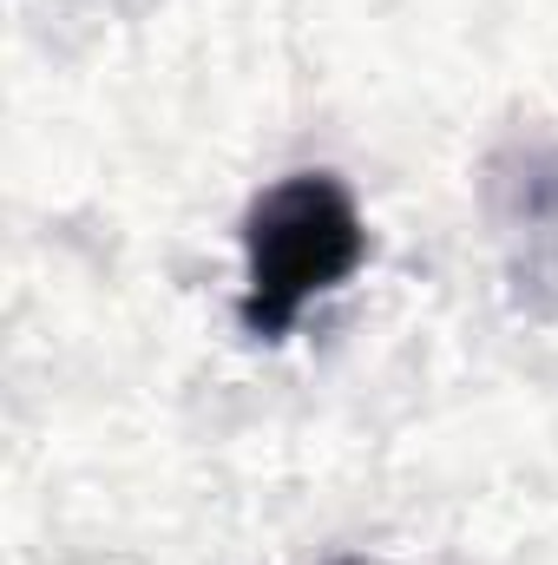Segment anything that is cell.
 <instances>
[{"mask_svg":"<svg viewBox=\"0 0 558 565\" xmlns=\"http://www.w3.org/2000/svg\"><path fill=\"white\" fill-rule=\"evenodd\" d=\"M368 264V224L355 191L335 171H296L270 184L244 217V329L257 342H282L296 316L342 289Z\"/></svg>","mask_w":558,"mask_h":565,"instance_id":"1","label":"cell"}]
</instances>
